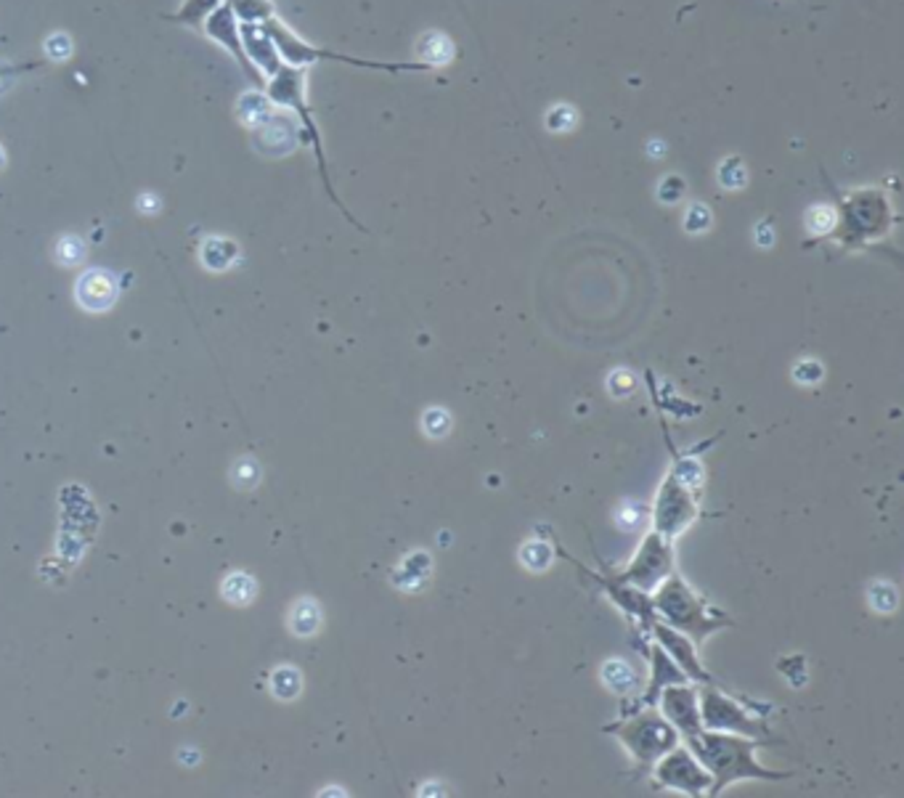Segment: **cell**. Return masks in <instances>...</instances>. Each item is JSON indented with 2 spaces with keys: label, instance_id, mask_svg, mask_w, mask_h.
<instances>
[{
  "label": "cell",
  "instance_id": "obj_15",
  "mask_svg": "<svg viewBox=\"0 0 904 798\" xmlns=\"http://www.w3.org/2000/svg\"><path fill=\"white\" fill-rule=\"evenodd\" d=\"M204 29H207V35H210L215 43H220L223 48H228V51L239 59V67H242L250 77H255V80L260 77V75L252 69V64L247 61V56H244L242 37H239V21H236V13H234V8H231L228 0H226L223 5H218L215 11L207 13Z\"/></svg>",
  "mask_w": 904,
  "mask_h": 798
},
{
  "label": "cell",
  "instance_id": "obj_17",
  "mask_svg": "<svg viewBox=\"0 0 904 798\" xmlns=\"http://www.w3.org/2000/svg\"><path fill=\"white\" fill-rule=\"evenodd\" d=\"M239 37H242V48L250 64H258V75L271 77L279 72V67L284 64L279 51L274 48L271 37L266 35V29L260 24H247L239 21Z\"/></svg>",
  "mask_w": 904,
  "mask_h": 798
},
{
  "label": "cell",
  "instance_id": "obj_14",
  "mask_svg": "<svg viewBox=\"0 0 904 798\" xmlns=\"http://www.w3.org/2000/svg\"><path fill=\"white\" fill-rule=\"evenodd\" d=\"M645 652H647V660H650V684H647V690L629 706V714L637 711V708H645V706H655L663 687L679 684V682H690V679L685 676V671L669 658V652H666L655 639H650V644L645 647Z\"/></svg>",
  "mask_w": 904,
  "mask_h": 798
},
{
  "label": "cell",
  "instance_id": "obj_19",
  "mask_svg": "<svg viewBox=\"0 0 904 798\" xmlns=\"http://www.w3.org/2000/svg\"><path fill=\"white\" fill-rule=\"evenodd\" d=\"M199 257L207 271H228L239 257V244L226 236H210L204 239Z\"/></svg>",
  "mask_w": 904,
  "mask_h": 798
},
{
  "label": "cell",
  "instance_id": "obj_20",
  "mask_svg": "<svg viewBox=\"0 0 904 798\" xmlns=\"http://www.w3.org/2000/svg\"><path fill=\"white\" fill-rule=\"evenodd\" d=\"M454 56H456V48L443 32H424L422 35V40H419V61L422 64H427L430 69H438V67L451 64Z\"/></svg>",
  "mask_w": 904,
  "mask_h": 798
},
{
  "label": "cell",
  "instance_id": "obj_34",
  "mask_svg": "<svg viewBox=\"0 0 904 798\" xmlns=\"http://www.w3.org/2000/svg\"><path fill=\"white\" fill-rule=\"evenodd\" d=\"M136 207H139V212H144V215H155V212H160L163 201H160V197H157V194H152V192H144V194L139 197V201H136Z\"/></svg>",
  "mask_w": 904,
  "mask_h": 798
},
{
  "label": "cell",
  "instance_id": "obj_8",
  "mask_svg": "<svg viewBox=\"0 0 904 798\" xmlns=\"http://www.w3.org/2000/svg\"><path fill=\"white\" fill-rule=\"evenodd\" d=\"M695 518H698V488L682 483L674 472H669L653 504V531L674 541L695 523Z\"/></svg>",
  "mask_w": 904,
  "mask_h": 798
},
{
  "label": "cell",
  "instance_id": "obj_18",
  "mask_svg": "<svg viewBox=\"0 0 904 798\" xmlns=\"http://www.w3.org/2000/svg\"><path fill=\"white\" fill-rule=\"evenodd\" d=\"M258 130H260V152L274 149V154L292 152V146L300 138L297 128L289 120H282V117H274V115L263 125H258Z\"/></svg>",
  "mask_w": 904,
  "mask_h": 798
},
{
  "label": "cell",
  "instance_id": "obj_3",
  "mask_svg": "<svg viewBox=\"0 0 904 798\" xmlns=\"http://www.w3.org/2000/svg\"><path fill=\"white\" fill-rule=\"evenodd\" d=\"M650 599L658 620L687 634L695 644H703L714 631L734 623L724 610L714 607V602L701 597L679 573H671L666 581H661Z\"/></svg>",
  "mask_w": 904,
  "mask_h": 798
},
{
  "label": "cell",
  "instance_id": "obj_29",
  "mask_svg": "<svg viewBox=\"0 0 904 798\" xmlns=\"http://www.w3.org/2000/svg\"><path fill=\"white\" fill-rule=\"evenodd\" d=\"M719 181L724 189H740L745 184V168L740 162V157H726L719 168Z\"/></svg>",
  "mask_w": 904,
  "mask_h": 798
},
{
  "label": "cell",
  "instance_id": "obj_27",
  "mask_svg": "<svg viewBox=\"0 0 904 798\" xmlns=\"http://www.w3.org/2000/svg\"><path fill=\"white\" fill-rule=\"evenodd\" d=\"M223 0H186L183 8L178 13H173L170 19L173 21H181V24H196L202 21L210 11H215Z\"/></svg>",
  "mask_w": 904,
  "mask_h": 798
},
{
  "label": "cell",
  "instance_id": "obj_26",
  "mask_svg": "<svg viewBox=\"0 0 904 798\" xmlns=\"http://www.w3.org/2000/svg\"><path fill=\"white\" fill-rule=\"evenodd\" d=\"M56 260L61 263V265H77V263H83V257H85V241L80 239V236H75V233H67V236H61L59 241H56Z\"/></svg>",
  "mask_w": 904,
  "mask_h": 798
},
{
  "label": "cell",
  "instance_id": "obj_2",
  "mask_svg": "<svg viewBox=\"0 0 904 798\" xmlns=\"http://www.w3.org/2000/svg\"><path fill=\"white\" fill-rule=\"evenodd\" d=\"M833 197L836 223L825 239H830L841 252L870 249L892 233L897 215L886 189H854L849 194H838L833 189Z\"/></svg>",
  "mask_w": 904,
  "mask_h": 798
},
{
  "label": "cell",
  "instance_id": "obj_13",
  "mask_svg": "<svg viewBox=\"0 0 904 798\" xmlns=\"http://www.w3.org/2000/svg\"><path fill=\"white\" fill-rule=\"evenodd\" d=\"M647 634H653V636H647V639H655V642L669 652V658L685 671V676H687L690 682H698V684H719V682L714 679V674L701 663V658H698V644H695L687 634L671 628V626L663 623V620H655V623L650 626Z\"/></svg>",
  "mask_w": 904,
  "mask_h": 798
},
{
  "label": "cell",
  "instance_id": "obj_24",
  "mask_svg": "<svg viewBox=\"0 0 904 798\" xmlns=\"http://www.w3.org/2000/svg\"><path fill=\"white\" fill-rule=\"evenodd\" d=\"M239 117L252 128L263 125L271 117V99H263L258 93H244L239 101Z\"/></svg>",
  "mask_w": 904,
  "mask_h": 798
},
{
  "label": "cell",
  "instance_id": "obj_35",
  "mask_svg": "<svg viewBox=\"0 0 904 798\" xmlns=\"http://www.w3.org/2000/svg\"><path fill=\"white\" fill-rule=\"evenodd\" d=\"M37 64L32 61V64H24V67H0V77H13V75H19V72H29V69H35Z\"/></svg>",
  "mask_w": 904,
  "mask_h": 798
},
{
  "label": "cell",
  "instance_id": "obj_25",
  "mask_svg": "<svg viewBox=\"0 0 904 798\" xmlns=\"http://www.w3.org/2000/svg\"><path fill=\"white\" fill-rule=\"evenodd\" d=\"M236 19L247 21V24H260L263 19H268L274 13V5L268 0H228Z\"/></svg>",
  "mask_w": 904,
  "mask_h": 798
},
{
  "label": "cell",
  "instance_id": "obj_28",
  "mask_svg": "<svg viewBox=\"0 0 904 798\" xmlns=\"http://www.w3.org/2000/svg\"><path fill=\"white\" fill-rule=\"evenodd\" d=\"M578 122V112L567 104H557L549 115H546V125L549 130L554 133H562V130H570L573 125Z\"/></svg>",
  "mask_w": 904,
  "mask_h": 798
},
{
  "label": "cell",
  "instance_id": "obj_9",
  "mask_svg": "<svg viewBox=\"0 0 904 798\" xmlns=\"http://www.w3.org/2000/svg\"><path fill=\"white\" fill-rule=\"evenodd\" d=\"M650 775H653L655 788L674 791V794H682V796L690 798L709 796L711 794V783H714L709 770L695 759V754L685 743H679L666 756H661L653 764Z\"/></svg>",
  "mask_w": 904,
  "mask_h": 798
},
{
  "label": "cell",
  "instance_id": "obj_7",
  "mask_svg": "<svg viewBox=\"0 0 904 798\" xmlns=\"http://www.w3.org/2000/svg\"><path fill=\"white\" fill-rule=\"evenodd\" d=\"M268 99L271 104H279V107H289L297 117H300V125H303V136L300 141L311 144L313 152H316V160H319V168H321V176H324V184H327V192L329 197L337 201L335 192H332V184H329V170H327V160H324V144H321V133H319V125L313 120V109L308 107V99H305V69L303 67H287L282 64L276 75L268 77ZM340 204V201H337ZM343 207V204H340ZM345 209V207H343Z\"/></svg>",
  "mask_w": 904,
  "mask_h": 798
},
{
  "label": "cell",
  "instance_id": "obj_30",
  "mask_svg": "<svg viewBox=\"0 0 904 798\" xmlns=\"http://www.w3.org/2000/svg\"><path fill=\"white\" fill-rule=\"evenodd\" d=\"M260 480V464L252 459H239L234 464V483L239 488H252Z\"/></svg>",
  "mask_w": 904,
  "mask_h": 798
},
{
  "label": "cell",
  "instance_id": "obj_10",
  "mask_svg": "<svg viewBox=\"0 0 904 798\" xmlns=\"http://www.w3.org/2000/svg\"><path fill=\"white\" fill-rule=\"evenodd\" d=\"M671 573H674V541H669L658 531H650L637 547L634 560L618 573V579L650 595Z\"/></svg>",
  "mask_w": 904,
  "mask_h": 798
},
{
  "label": "cell",
  "instance_id": "obj_12",
  "mask_svg": "<svg viewBox=\"0 0 904 798\" xmlns=\"http://www.w3.org/2000/svg\"><path fill=\"white\" fill-rule=\"evenodd\" d=\"M655 706H658V711L663 714V719L679 732L682 740H687V738H693L695 732L703 730L698 690H695L690 682H679V684L663 687Z\"/></svg>",
  "mask_w": 904,
  "mask_h": 798
},
{
  "label": "cell",
  "instance_id": "obj_23",
  "mask_svg": "<svg viewBox=\"0 0 904 798\" xmlns=\"http://www.w3.org/2000/svg\"><path fill=\"white\" fill-rule=\"evenodd\" d=\"M303 690V676L292 666H282L271 674V692L279 700H295Z\"/></svg>",
  "mask_w": 904,
  "mask_h": 798
},
{
  "label": "cell",
  "instance_id": "obj_11",
  "mask_svg": "<svg viewBox=\"0 0 904 798\" xmlns=\"http://www.w3.org/2000/svg\"><path fill=\"white\" fill-rule=\"evenodd\" d=\"M575 563V568H581V573L586 576V579H591L594 584H599L602 587V592H605V597H610L613 599V604L621 610V612H626V618H631L645 634L650 631V626L658 620V615H655V607H653V599H650V595L647 592H642V589H637V587H631V584H626V581H621L618 579V573H607V576H599V573H594V571H589V568H583L578 560H573Z\"/></svg>",
  "mask_w": 904,
  "mask_h": 798
},
{
  "label": "cell",
  "instance_id": "obj_22",
  "mask_svg": "<svg viewBox=\"0 0 904 798\" xmlns=\"http://www.w3.org/2000/svg\"><path fill=\"white\" fill-rule=\"evenodd\" d=\"M220 595L228 599L231 604H247L258 595V584L247 573H231V576L223 579Z\"/></svg>",
  "mask_w": 904,
  "mask_h": 798
},
{
  "label": "cell",
  "instance_id": "obj_6",
  "mask_svg": "<svg viewBox=\"0 0 904 798\" xmlns=\"http://www.w3.org/2000/svg\"><path fill=\"white\" fill-rule=\"evenodd\" d=\"M260 27L266 29V35L271 37L274 48L279 51V56H282V61L287 67L308 69L311 64L329 59V61H340V64H351V67H361V69L390 72V75H398V72H430V67L422 64V61H414V64H387V61H371V59H359V56H348V53H337V51H327V48L311 45L303 37H297L276 13L263 19Z\"/></svg>",
  "mask_w": 904,
  "mask_h": 798
},
{
  "label": "cell",
  "instance_id": "obj_36",
  "mask_svg": "<svg viewBox=\"0 0 904 798\" xmlns=\"http://www.w3.org/2000/svg\"><path fill=\"white\" fill-rule=\"evenodd\" d=\"M5 168V152H3V146H0V170Z\"/></svg>",
  "mask_w": 904,
  "mask_h": 798
},
{
  "label": "cell",
  "instance_id": "obj_33",
  "mask_svg": "<svg viewBox=\"0 0 904 798\" xmlns=\"http://www.w3.org/2000/svg\"><path fill=\"white\" fill-rule=\"evenodd\" d=\"M685 192H687V186H685V181L679 176H666L661 181V200L663 201L674 204V201H679L685 197Z\"/></svg>",
  "mask_w": 904,
  "mask_h": 798
},
{
  "label": "cell",
  "instance_id": "obj_31",
  "mask_svg": "<svg viewBox=\"0 0 904 798\" xmlns=\"http://www.w3.org/2000/svg\"><path fill=\"white\" fill-rule=\"evenodd\" d=\"M45 53H48L51 61H64V59H69V56H72V40H69V35L53 32V35L45 40Z\"/></svg>",
  "mask_w": 904,
  "mask_h": 798
},
{
  "label": "cell",
  "instance_id": "obj_16",
  "mask_svg": "<svg viewBox=\"0 0 904 798\" xmlns=\"http://www.w3.org/2000/svg\"><path fill=\"white\" fill-rule=\"evenodd\" d=\"M75 297L77 303L91 311V313H104L115 305L117 300V279L104 271V268H91L85 271L77 284H75Z\"/></svg>",
  "mask_w": 904,
  "mask_h": 798
},
{
  "label": "cell",
  "instance_id": "obj_32",
  "mask_svg": "<svg viewBox=\"0 0 904 798\" xmlns=\"http://www.w3.org/2000/svg\"><path fill=\"white\" fill-rule=\"evenodd\" d=\"M685 225H687V231H693V233H698V231H706V228L711 225L709 207H706V204H693V207L687 209Z\"/></svg>",
  "mask_w": 904,
  "mask_h": 798
},
{
  "label": "cell",
  "instance_id": "obj_21",
  "mask_svg": "<svg viewBox=\"0 0 904 798\" xmlns=\"http://www.w3.org/2000/svg\"><path fill=\"white\" fill-rule=\"evenodd\" d=\"M321 626V610L316 602L311 599H303L292 607V615H289V628L297 634V636H313Z\"/></svg>",
  "mask_w": 904,
  "mask_h": 798
},
{
  "label": "cell",
  "instance_id": "obj_4",
  "mask_svg": "<svg viewBox=\"0 0 904 798\" xmlns=\"http://www.w3.org/2000/svg\"><path fill=\"white\" fill-rule=\"evenodd\" d=\"M605 732L621 740V746L631 754L637 772H650L661 756H666L671 748L682 743L679 732L663 719V714L655 706L637 708L629 716L623 714V719L607 724Z\"/></svg>",
  "mask_w": 904,
  "mask_h": 798
},
{
  "label": "cell",
  "instance_id": "obj_5",
  "mask_svg": "<svg viewBox=\"0 0 904 798\" xmlns=\"http://www.w3.org/2000/svg\"><path fill=\"white\" fill-rule=\"evenodd\" d=\"M701 700V722L703 730H717V732H732V735H745L753 740L764 743H777L769 732V724L761 714H769V706L761 703H742L732 695H726L722 684H703L698 690Z\"/></svg>",
  "mask_w": 904,
  "mask_h": 798
},
{
  "label": "cell",
  "instance_id": "obj_1",
  "mask_svg": "<svg viewBox=\"0 0 904 798\" xmlns=\"http://www.w3.org/2000/svg\"><path fill=\"white\" fill-rule=\"evenodd\" d=\"M685 746L695 754V759L709 770V775L714 780L709 796H722L729 786L745 783V780L780 783V780L793 778V772L766 770L756 759V751L761 746H769L764 740H753V738L732 735V732H717V730H701L693 738H687Z\"/></svg>",
  "mask_w": 904,
  "mask_h": 798
}]
</instances>
